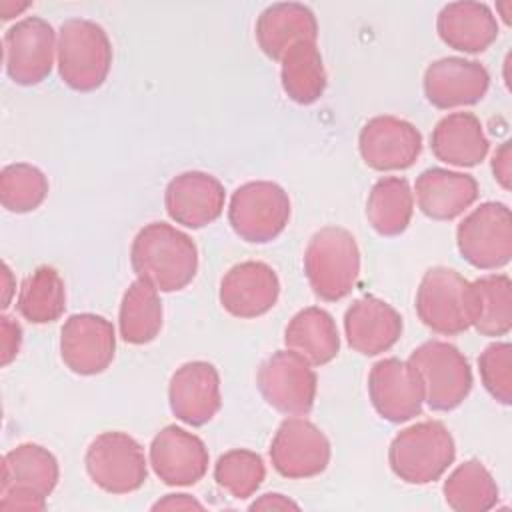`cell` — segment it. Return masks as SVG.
<instances>
[{"instance_id": "obj_1", "label": "cell", "mask_w": 512, "mask_h": 512, "mask_svg": "<svg viewBox=\"0 0 512 512\" xmlns=\"http://www.w3.org/2000/svg\"><path fill=\"white\" fill-rule=\"evenodd\" d=\"M130 264L138 278L152 282L160 292H178L196 276L198 248L172 224L150 222L132 240Z\"/></svg>"}, {"instance_id": "obj_2", "label": "cell", "mask_w": 512, "mask_h": 512, "mask_svg": "<svg viewBox=\"0 0 512 512\" xmlns=\"http://www.w3.org/2000/svg\"><path fill=\"white\" fill-rule=\"evenodd\" d=\"M304 274L320 300L336 302L348 296L360 276L356 238L340 226L318 230L304 250Z\"/></svg>"}, {"instance_id": "obj_3", "label": "cell", "mask_w": 512, "mask_h": 512, "mask_svg": "<svg viewBox=\"0 0 512 512\" xmlns=\"http://www.w3.org/2000/svg\"><path fill=\"white\" fill-rule=\"evenodd\" d=\"M58 74L76 92L104 84L112 66V44L106 30L86 18H70L58 30Z\"/></svg>"}, {"instance_id": "obj_4", "label": "cell", "mask_w": 512, "mask_h": 512, "mask_svg": "<svg viewBox=\"0 0 512 512\" xmlns=\"http://www.w3.org/2000/svg\"><path fill=\"white\" fill-rule=\"evenodd\" d=\"M454 458V438L438 420H424L400 430L388 448L390 468L406 484L436 482Z\"/></svg>"}, {"instance_id": "obj_5", "label": "cell", "mask_w": 512, "mask_h": 512, "mask_svg": "<svg viewBox=\"0 0 512 512\" xmlns=\"http://www.w3.org/2000/svg\"><path fill=\"white\" fill-rule=\"evenodd\" d=\"M58 460L40 444H18L2 458L0 508L44 510L58 484Z\"/></svg>"}, {"instance_id": "obj_6", "label": "cell", "mask_w": 512, "mask_h": 512, "mask_svg": "<svg viewBox=\"0 0 512 512\" xmlns=\"http://www.w3.org/2000/svg\"><path fill=\"white\" fill-rule=\"evenodd\" d=\"M424 386V402L436 412L458 408L472 390V370L464 354L442 340L420 344L408 358Z\"/></svg>"}, {"instance_id": "obj_7", "label": "cell", "mask_w": 512, "mask_h": 512, "mask_svg": "<svg viewBox=\"0 0 512 512\" xmlns=\"http://www.w3.org/2000/svg\"><path fill=\"white\" fill-rule=\"evenodd\" d=\"M290 218V198L268 180L246 182L234 190L228 206L232 230L250 244H266L282 234Z\"/></svg>"}, {"instance_id": "obj_8", "label": "cell", "mask_w": 512, "mask_h": 512, "mask_svg": "<svg viewBox=\"0 0 512 512\" xmlns=\"http://www.w3.org/2000/svg\"><path fill=\"white\" fill-rule=\"evenodd\" d=\"M416 314L436 334H462L470 328V282L446 266L426 270L416 292Z\"/></svg>"}, {"instance_id": "obj_9", "label": "cell", "mask_w": 512, "mask_h": 512, "mask_svg": "<svg viewBox=\"0 0 512 512\" xmlns=\"http://www.w3.org/2000/svg\"><path fill=\"white\" fill-rule=\"evenodd\" d=\"M460 256L474 268L496 270L512 258V214L502 202H484L456 228Z\"/></svg>"}, {"instance_id": "obj_10", "label": "cell", "mask_w": 512, "mask_h": 512, "mask_svg": "<svg viewBox=\"0 0 512 512\" xmlns=\"http://www.w3.org/2000/svg\"><path fill=\"white\" fill-rule=\"evenodd\" d=\"M86 472L92 482L108 494H130L148 476L142 446L126 432L98 434L84 456Z\"/></svg>"}, {"instance_id": "obj_11", "label": "cell", "mask_w": 512, "mask_h": 512, "mask_svg": "<svg viewBox=\"0 0 512 512\" xmlns=\"http://www.w3.org/2000/svg\"><path fill=\"white\" fill-rule=\"evenodd\" d=\"M262 398L280 414L306 416L316 400V372L292 350H278L266 358L256 376Z\"/></svg>"}, {"instance_id": "obj_12", "label": "cell", "mask_w": 512, "mask_h": 512, "mask_svg": "<svg viewBox=\"0 0 512 512\" xmlns=\"http://www.w3.org/2000/svg\"><path fill=\"white\" fill-rule=\"evenodd\" d=\"M270 462L284 478H312L326 470L330 442L314 422L302 416H290L280 422L272 438Z\"/></svg>"}, {"instance_id": "obj_13", "label": "cell", "mask_w": 512, "mask_h": 512, "mask_svg": "<svg viewBox=\"0 0 512 512\" xmlns=\"http://www.w3.org/2000/svg\"><path fill=\"white\" fill-rule=\"evenodd\" d=\"M58 46L54 28L38 16H26L4 34L6 74L20 86H34L48 78Z\"/></svg>"}, {"instance_id": "obj_14", "label": "cell", "mask_w": 512, "mask_h": 512, "mask_svg": "<svg viewBox=\"0 0 512 512\" xmlns=\"http://www.w3.org/2000/svg\"><path fill=\"white\" fill-rule=\"evenodd\" d=\"M116 352V332L110 320L100 314H72L60 330L62 362L80 376L104 372Z\"/></svg>"}, {"instance_id": "obj_15", "label": "cell", "mask_w": 512, "mask_h": 512, "mask_svg": "<svg viewBox=\"0 0 512 512\" xmlns=\"http://www.w3.org/2000/svg\"><path fill=\"white\" fill-rule=\"evenodd\" d=\"M368 396L384 420L400 424L422 412L424 386L410 362L384 358L368 374Z\"/></svg>"}, {"instance_id": "obj_16", "label": "cell", "mask_w": 512, "mask_h": 512, "mask_svg": "<svg viewBox=\"0 0 512 512\" xmlns=\"http://www.w3.org/2000/svg\"><path fill=\"white\" fill-rule=\"evenodd\" d=\"M358 150L374 170H406L422 152V134L408 120L388 114L374 116L360 130Z\"/></svg>"}, {"instance_id": "obj_17", "label": "cell", "mask_w": 512, "mask_h": 512, "mask_svg": "<svg viewBox=\"0 0 512 512\" xmlns=\"http://www.w3.org/2000/svg\"><path fill=\"white\" fill-rule=\"evenodd\" d=\"M226 192L218 178L200 170L174 176L164 190L168 216L186 228L198 230L220 218Z\"/></svg>"}, {"instance_id": "obj_18", "label": "cell", "mask_w": 512, "mask_h": 512, "mask_svg": "<svg viewBox=\"0 0 512 512\" xmlns=\"http://www.w3.org/2000/svg\"><path fill=\"white\" fill-rule=\"evenodd\" d=\"M150 466L168 486H192L208 470V448L196 434L170 424L150 444Z\"/></svg>"}, {"instance_id": "obj_19", "label": "cell", "mask_w": 512, "mask_h": 512, "mask_svg": "<svg viewBox=\"0 0 512 512\" xmlns=\"http://www.w3.org/2000/svg\"><path fill=\"white\" fill-rule=\"evenodd\" d=\"M168 402L172 414L190 424H208L222 406L218 370L204 360L182 364L170 378Z\"/></svg>"}, {"instance_id": "obj_20", "label": "cell", "mask_w": 512, "mask_h": 512, "mask_svg": "<svg viewBox=\"0 0 512 512\" xmlns=\"http://www.w3.org/2000/svg\"><path fill=\"white\" fill-rule=\"evenodd\" d=\"M488 86V70L476 60L458 56L440 58L424 72V96L440 110L472 106L486 96Z\"/></svg>"}, {"instance_id": "obj_21", "label": "cell", "mask_w": 512, "mask_h": 512, "mask_svg": "<svg viewBox=\"0 0 512 512\" xmlns=\"http://www.w3.org/2000/svg\"><path fill=\"white\" fill-rule=\"evenodd\" d=\"M218 296L228 314L256 318L274 308L280 296V280L266 262L246 260L224 274Z\"/></svg>"}, {"instance_id": "obj_22", "label": "cell", "mask_w": 512, "mask_h": 512, "mask_svg": "<svg viewBox=\"0 0 512 512\" xmlns=\"http://www.w3.org/2000/svg\"><path fill=\"white\" fill-rule=\"evenodd\" d=\"M344 332L352 350L376 356L400 340L402 316L388 302L366 294L344 312Z\"/></svg>"}, {"instance_id": "obj_23", "label": "cell", "mask_w": 512, "mask_h": 512, "mask_svg": "<svg viewBox=\"0 0 512 512\" xmlns=\"http://www.w3.org/2000/svg\"><path fill=\"white\" fill-rule=\"evenodd\" d=\"M416 202L432 220H454L478 198V182L470 174L446 168L424 170L414 184Z\"/></svg>"}, {"instance_id": "obj_24", "label": "cell", "mask_w": 512, "mask_h": 512, "mask_svg": "<svg viewBox=\"0 0 512 512\" xmlns=\"http://www.w3.org/2000/svg\"><path fill=\"white\" fill-rule=\"evenodd\" d=\"M316 38V16L308 6L298 2L272 4L256 20L258 46L276 62H280L284 52L296 42H316Z\"/></svg>"}, {"instance_id": "obj_25", "label": "cell", "mask_w": 512, "mask_h": 512, "mask_svg": "<svg viewBox=\"0 0 512 512\" xmlns=\"http://www.w3.org/2000/svg\"><path fill=\"white\" fill-rule=\"evenodd\" d=\"M436 30L444 44L458 52L478 54L498 38V22L482 2H450L436 18Z\"/></svg>"}, {"instance_id": "obj_26", "label": "cell", "mask_w": 512, "mask_h": 512, "mask_svg": "<svg viewBox=\"0 0 512 512\" xmlns=\"http://www.w3.org/2000/svg\"><path fill=\"white\" fill-rule=\"evenodd\" d=\"M432 154L450 166L480 164L490 148L480 120L472 112H454L438 120L430 134Z\"/></svg>"}, {"instance_id": "obj_27", "label": "cell", "mask_w": 512, "mask_h": 512, "mask_svg": "<svg viewBox=\"0 0 512 512\" xmlns=\"http://www.w3.org/2000/svg\"><path fill=\"white\" fill-rule=\"evenodd\" d=\"M284 344L312 366L328 364L340 350V336L332 314L318 306L296 312L284 330Z\"/></svg>"}, {"instance_id": "obj_28", "label": "cell", "mask_w": 512, "mask_h": 512, "mask_svg": "<svg viewBox=\"0 0 512 512\" xmlns=\"http://www.w3.org/2000/svg\"><path fill=\"white\" fill-rule=\"evenodd\" d=\"M470 326L482 336H504L512 328V282L488 274L470 282Z\"/></svg>"}, {"instance_id": "obj_29", "label": "cell", "mask_w": 512, "mask_h": 512, "mask_svg": "<svg viewBox=\"0 0 512 512\" xmlns=\"http://www.w3.org/2000/svg\"><path fill=\"white\" fill-rule=\"evenodd\" d=\"M414 212V192L406 178H380L368 194L366 218L370 226L386 238L402 234Z\"/></svg>"}, {"instance_id": "obj_30", "label": "cell", "mask_w": 512, "mask_h": 512, "mask_svg": "<svg viewBox=\"0 0 512 512\" xmlns=\"http://www.w3.org/2000/svg\"><path fill=\"white\" fill-rule=\"evenodd\" d=\"M120 336L124 342L142 346L152 342L162 330V302L158 288L144 280L136 278L122 296L120 314Z\"/></svg>"}, {"instance_id": "obj_31", "label": "cell", "mask_w": 512, "mask_h": 512, "mask_svg": "<svg viewBox=\"0 0 512 512\" xmlns=\"http://www.w3.org/2000/svg\"><path fill=\"white\" fill-rule=\"evenodd\" d=\"M282 88L296 104H312L326 90V70L316 42H296L280 60Z\"/></svg>"}, {"instance_id": "obj_32", "label": "cell", "mask_w": 512, "mask_h": 512, "mask_svg": "<svg viewBox=\"0 0 512 512\" xmlns=\"http://www.w3.org/2000/svg\"><path fill=\"white\" fill-rule=\"evenodd\" d=\"M16 310L30 324L58 320L66 310V288L58 270L52 266H38L28 274L20 284Z\"/></svg>"}, {"instance_id": "obj_33", "label": "cell", "mask_w": 512, "mask_h": 512, "mask_svg": "<svg viewBox=\"0 0 512 512\" xmlns=\"http://www.w3.org/2000/svg\"><path fill=\"white\" fill-rule=\"evenodd\" d=\"M444 500L456 512H486L498 502V484L480 460H466L444 480Z\"/></svg>"}, {"instance_id": "obj_34", "label": "cell", "mask_w": 512, "mask_h": 512, "mask_svg": "<svg viewBox=\"0 0 512 512\" xmlns=\"http://www.w3.org/2000/svg\"><path fill=\"white\" fill-rule=\"evenodd\" d=\"M48 196V178L32 164H8L0 172V202L8 212L26 214L36 210Z\"/></svg>"}, {"instance_id": "obj_35", "label": "cell", "mask_w": 512, "mask_h": 512, "mask_svg": "<svg viewBox=\"0 0 512 512\" xmlns=\"http://www.w3.org/2000/svg\"><path fill=\"white\" fill-rule=\"evenodd\" d=\"M266 466L260 454L244 448L224 452L214 464V480L230 496L238 500L250 498L262 484Z\"/></svg>"}, {"instance_id": "obj_36", "label": "cell", "mask_w": 512, "mask_h": 512, "mask_svg": "<svg viewBox=\"0 0 512 512\" xmlns=\"http://www.w3.org/2000/svg\"><path fill=\"white\" fill-rule=\"evenodd\" d=\"M478 370L488 394L504 404H512V346L494 342L478 356Z\"/></svg>"}, {"instance_id": "obj_37", "label": "cell", "mask_w": 512, "mask_h": 512, "mask_svg": "<svg viewBox=\"0 0 512 512\" xmlns=\"http://www.w3.org/2000/svg\"><path fill=\"white\" fill-rule=\"evenodd\" d=\"M22 328L10 316H0V364L8 366L20 350Z\"/></svg>"}, {"instance_id": "obj_38", "label": "cell", "mask_w": 512, "mask_h": 512, "mask_svg": "<svg viewBox=\"0 0 512 512\" xmlns=\"http://www.w3.org/2000/svg\"><path fill=\"white\" fill-rule=\"evenodd\" d=\"M492 174L504 190H510V182H512V144L510 142H504L496 148L492 156Z\"/></svg>"}, {"instance_id": "obj_39", "label": "cell", "mask_w": 512, "mask_h": 512, "mask_svg": "<svg viewBox=\"0 0 512 512\" xmlns=\"http://www.w3.org/2000/svg\"><path fill=\"white\" fill-rule=\"evenodd\" d=\"M192 508L202 510L204 506L188 494H166L162 500H158L152 506V510H192Z\"/></svg>"}, {"instance_id": "obj_40", "label": "cell", "mask_w": 512, "mask_h": 512, "mask_svg": "<svg viewBox=\"0 0 512 512\" xmlns=\"http://www.w3.org/2000/svg\"><path fill=\"white\" fill-rule=\"evenodd\" d=\"M288 508L298 510L300 506L296 502H292L290 498H286L282 494H276V492L274 494L272 492L262 494L258 500H254L250 504V510H288Z\"/></svg>"}, {"instance_id": "obj_41", "label": "cell", "mask_w": 512, "mask_h": 512, "mask_svg": "<svg viewBox=\"0 0 512 512\" xmlns=\"http://www.w3.org/2000/svg\"><path fill=\"white\" fill-rule=\"evenodd\" d=\"M30 6V2H22V4H14V2H0V14L2 20H10L12 16H16L18 12L26 10Z\"/></svg>"}, {"instance_id": "obj_42", "label": "cell", "mask_w": 512, "mask_h": 512, "mask_svg": "<svg viewBox=\"0 0 512 512\" xmlns=\"http://www.w3.org/2000/svg\"><path fill=\"white\" fill-rule=\"evenodd\" d=\"M2 270H4V304H2V308H6L8 306V300H10V292H12V274H10V268H8V264H2Z\"/></svg>"}]
</instances>
